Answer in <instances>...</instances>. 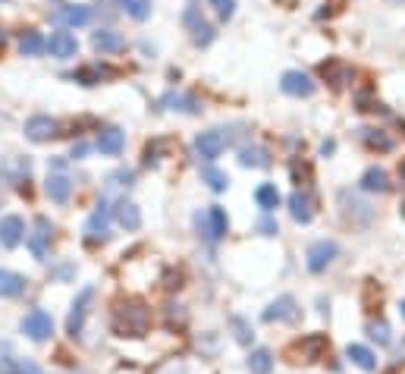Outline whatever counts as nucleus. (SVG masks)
Segmentation results:
<instances>
[{"label":"nucleus","instance_id":"nucleus-1","mask_svg":"<svg viewBox=\"0 0 405 374\" xmlns=\"http://www.w3.org/2000/svg\"><path fill=\"white\" fill-rule=\"evenodd\" d=\"M148 324H151V312L138 299L120 302L117 312H113V330L120 337H142L148 334Z\"/></svg>","mask_w":405,"mask_h":374},{"label":"nucleus","instance_id":"nucleus-2","mask_svg":"<svg viewBox=\"0 0 405 374\" xmlns=\"http://www.w3.org/2000/svg\"><path fill=\"white\" fill-rule=\"evenodd\" d=\"M22 334L35 343L50 340V334H54V318H50L48 312H41V308H35V312H28L26 318H22Z\"/></svg>","mask_w":405,"mask_h":374},{"label":"nucleus","instance_id":"nucleus-3","mask_svg":"<svg viewBox=\"0 0 405 374\" xmlns=\"http://www.w3.org/2000/svg\"><path fill=\"white\" fill-rule=\"evenodd\" d=\"M195 224H198V230H205V239L207 242H217L220 236H227L229 230V220H227V211L223 208H207V214H198L195 217Z\"/></svg>","mask_w":405,"mask_h":374},{"label":"nucleus","instance_id":"nucleus-4","mask_svg":"<svg viewBox=\"0 0 405 374\" xmlns=\"http://www.w3.org/2000/svg\"><path fill=\"white\" fill-rule=\"evenodd\" d=\"M227 145H229V136L223 130H207V132H198V139H195V154L211 163L214 157L223 154Z\"/></svg>","mask_w":405,"mask_h":374},{"label":"nucleus","instance_id":"nucleus-5","mask_svg":"<svg viewBox=\"0 0 405 374\" xmlns=\"http://www.w3.org/2000/svg\"><path fill=\"white\" fill-rule=\"evenodd\" d=\"M91 299H95V286H85L82 293L76 296V302H73V312H69V318H66V334L69 337H79V334H82L85 318H88Z\"/></svg>","mask_w":405,"mask_h":374},{"label":"nucleus","instance_id":"nucleus-6","mask_svg":"<svg viewBox=\"0 0 405 374\" xmlns=\"http://www.w3.org/2000/svg\"><path fill=\"white\" fill-rule=\"evenodd\" d=\"M339 255V245L333 242V239H317L314 245L308 249V271H314V274H321V271H327V265H333V258Z\"/></svg>","mask_w":405,"mask_h":374},{"label":"nucleus","instance_id":"nucleus-7","mask_svg":"<svg viewBox=\"0 0 405 374\" xmlns=\"http://www.w3.org/2000/svg\"><path fill=\"white\" fill-rule=\"evenodd\" d=\"M182 22H186V28L192 32V41L198 44V48H205V44H211V41H214V28H211V22H207L205 16H201L195 7H189V10H186Z\"/></svg>","mask_w":405,"mask_h":374},{"label":"nucleus","instance_id":"nucleus-8","mask_svg":"<svg viewBox=\"0 0 405 374\" xmlns=\"http://www.w3.org/2000/svg\"><path fill=\"white\" fill-rule=\"evenodd\" d=\"M44 51L50 57H57V60H69V57H76L79 41H76V35H69V32H54L44 41Z\"/></svg>","mask_w":405,"mask_h":374},{"label":"nucleus","instance_id":"nucleus-9","mask_svg":"<svg viewBox=\"0 0 405 374\" xmlns=\"http://www.w3.org/2000/svg\"><path fill=\"white\" fill-rule=\"evenodd\" d=\"M289 214H292L296 224H311V217H314V198H311L308 189H296L289 195Z\"/></svg>","mask_w":405,"mask_h":374},{"label":"nucleus","instance_id":"nucleus-10","mask_svg":"<svg viewBox=\"0 0 405 374\" xmlns=\"http://www.w3.org/2000/svg\"><path fill=\"white\" fill-rule=\"evenodd\" d=\"M280 89L292 98H308V95H314V82L305 73H299V69H289V73H283Z\"/></svg>","mask_w":405,"mask_h":374},{"label":"nucleus","instance_id":"nucleus-11","mask_svg":"<svg viewBox=\"0 0 405 374\" xmlns=\"http://www.w3.org/2000/svg\"><path fill=\"white\" fill-rule=\"evenodd\" d=\"M264 321H286V324H292V321H299V302L292 296H280L270 308H264Z\"/></svg>","mask_w":405,"mask_h":374},{"label":"nucleus","instance_id":"nucleus-12","mask_svg":"<svg viewBox=\"0 0 405 374\" xmlns=\"http://www.w3.org/2000/svg\"><path fill=\"white\" fill-rule=\"evenodd\" d=\"M22 236H26V224H22V217L7 214V217L0 220V245H3V249H16V245L22 242Z\"/></svg>","mask_w":405,"mask_h":374},{"label":"nucleus","instance_id":"nucleus-13","mask_svg":"<svg viewBox=\"0 0 405 374\" xmlns=\"http://www.w3.org/2000/svg\"><path fill=\"white\" fill-rule=\"evenodd\" d=\"M50 233H54V226H50L48 217H35V233L28 236V249H32L35 258H44V255H48Z\"/></svg>","mask_w":405,"mask_h":374},{"label":"nucleus","instance_id":"nucleus-14","mask_svg":"<svg viewBox=\"0 0 405 374\" xmlns=\"http://www.w3.org/2000/svg\"><path fill=\"white\" fill-rule=\"evenodd\" d=\"M54 136H57V120H50V116H32L26 123V139H32V142H50Z\"/></svg>","mask_w":405,"mask_h":374},{"label":"nucleus","instance_id":"nucleus-15","mask_svg":"<svg viewBox=\"0 0 405 374\" xmlns=\"http://www.w3.org/2000/svg\"><path fill=\"white\" fill-rule=\"evenodd\" d=\"M91 44H95V51H101V54H120V51L126 48V38L120 32H110V28H97V32L91 35Z\"/></svg>","mask_w":405,"mask_h":374},{"label":"nucleus","instance_id":"nucleus-16","mask_svg":"<svg viewBox=\"0 0 405 374\" xmlns=\"http://www.w3.org/2000/svg\"><path fill=\"white\" fill-rule=\"evenodd\" d=\"M126 145V132L117 130V126H107V130L97 132V148H101V154H120Z\"/></svg>","mask_w":405,"mask_h":374},{"label":"nucleus","instance_id":"nucleus-17","mask_svg":"<svg viewBox=\"0 0 405 374\" xmlns=\"http://www.w3.org/2000/svg\"><path fill=\"white\" fill-rule=\"evenodd\" d=\"M44 192H48V198L50 202H57V204H63V202H69V192H73V183H69L63 173H50L48 177V186H44Z\"/></svg>","mask_w":405,"mask_h":374},{"label":"nucleus","instance_id":"nucleus-18","mask_svg":"<svg viewBox=\"0 0 405 374\" xmlns=\"http://www.w3.org/2000/svg\"><path fill=\"white\" fill-rule=\"evenodd\" d=\"M26 293V277L22 274H13V271H3L0 267V296L7 299H16V296Z\"/></svg>","mask_w":405,"mask_h":374},{"label":"nucleus","instance_id":"nucleus-19","mask_svg":"<svg viewBox=\"0 0 405 374\" xmlns=\"http://www.w3.org/2000/svg\"><path fill=\"white\" fill-rule=\"evenodd\" d=\"M361 189L364 192H386L390 189V179H386L384 167H368L361 177Z\"/></svg>","mask_w":405,"mask_h":374},{"label":"nucleus","instance_id":"nucleus-20","mask_svg":"<svg viewBox=\"0 0 405 374\" xmlns=\"http://www.w3.org/2000/svg\"><path fill=\"white\" fill-rule=\"evenodd\" d=\"M117 220L120 226H126V230H138L142 226V211H138L135 202H120L117 204Z\"/></svg>","mask_w":405,"mask_h":374},{"label":"nucleus","instance_id":"nucleus-21","mask_svg":"<svg viewBox=\"0 0 405 374\" xmlns=\"http://www.w3.org/2000/svg\"><path fill=\"white\" fill-rule=\"evenodd\" d=\"M323 349H327V337H323V334H311V337H305V340L299 343L296 353H302L305 362H314V359H321Z\"/></svg>","mask_w":405,"mask_h":374},{"label":"nucleus","instance_id":"nucleus-22","mask_svg":"<svg viewBox=\"0 0 405 374\" xmlns=\"http://www.w3.org/2000/svg\"><path fill=\"white\" fill-rule=\"evenodd\" d=\"M107 220H110L107 202H101V204H97V211L88 217V226H85V230H88V236L91 239H97V236L104 239V236H107Z\"/></svg>","mask_w":405,"mask_h":374},{"label":"nucleus","instance_id":"nucleus-23","mask_svg":"<svg viewBox=\"0 0 405 374\" xmlns=\"http://www.w3.org/2000/svg\"><path fill=\"white\" fill-rule=\"evenodd\" d=\"M57 22H66V26H85L91 19V10L88 7H60L54 13Z\"/></svg>","mask_w":405,"mask_h":374},{"label":"nucleus","instance_id":"nucleus-24","mask_svg":"<svg viewBox=\"0 0 405 374\" xmlns=\"http://www.w3.org/2000/svg\"><path fill=\"white\" fill-rule=\"evenodd\" d=\"M321 75L330 82V85H333V89H343L346 82H349V75H352V73L343 66V63L330 60V63H323V66H321Z\"/></svg>","mask_w":405,"mask_h":374},{"label":"nucleus","instance_id":"nucleus-25","mask_svg":"<svg viewBox=\"0 0 405 374\" xmlns=\"http://www.w3.org/2000/svg\"><path fill=\"white\" fill-rule=\"evenodd\" d=\"M346 355H349L352 362H355L361 371H374L377 368V359H374V353L368 346H358V343H352L349 349H346Z\"/></svg>","mask_w":405,"mask_h":374},{"label":"nucleus","instance_id":"nucleus-26","mask_svg":"<svg viewBox=\"0 0 405 374\" xmlns=\"http://www.w3.org/2000/svg\"><path fill=\"white\" fill-rule=\"evenodd\" d=\"M164 107H170V110H186V114H198V101L195 98H189V95H179V91H170V95H164Z\"/></svg>","mask_w":405,"mask_h":374},{"label":"nucleus","instance_id":"nucleus-27","mask_svg":"<svg viewBox=\"0 0 405 374\" xmlns=\"http://www.w3.org/2000/svg\"><path fill=\"white\" fill-rule=\"evenodd\" d=\"M41 51H44V41L35 28H28V32L19 35V54L22 57H35V54H41Z\"/></svg>","mask_w":405,"mask_h":374},{"label":"nucleus","instance_id":"nucleus-28","mask_svg":"<svg viewBox=\"0 0 405 374\" xmlns=\"http://www.w3.org/2000/svg\"><path fill=\"white\" fill-rule=\"evenodd\" d=\"M248 368H252V374L274 371V355H270V349H254V353L248 355Z\"/></svg>","mask_w":405,"mask_h":374},{"label":"nucleus","instance_id":"nucleus-29","mask_svg":"<svg viewBox=\"0 0 405 374\" xmlns=\"http://www.w3.org/2000/svg\"><path fill=\"white\" fill-rule=\"evenodd\" d=\"M201 179H205V183L211 186L214 192H223V189H227V186H229L227 173H223V170H217L214 163H205V167H201Z\"/></svg>","mask_w":405,"mask_h":374},{"label":"nucleus","instance_id":"nucleus-30","mask_svg":"<svg viewBox=\"0 0 405 374\" xmlns=\"http://www.w3.org/2000/svg\"><path fill=\"white\" fill-rule=\"evenodd\" d=\"M254 202L261 204L264 211H274L276 204H280V192H276V186L264 183V186H258V192H254Z\"/></svg>","mask_w":405,"mask_h":374},{"label":"nucleus","instance_id":"nucleus-31","mask_svg":"<svg viewBox=\"0 0 405 374\" xmlns=\"http://www.w3.org/2000/svg\"><path fill=\"white\" fill-rule=\"evenodd\" d=\"M239 163L242 167H267L270 154L264 148H242L239 151Z\"/></svg>","mask_w":405,"mask_h":374},{"label":"nucleus","instance_id":"nucleus-32","mask_svg":"<svg viewBox=\"0 0 405 374\" xmlns=\"http://www.w3.org/2000/svg\"><path fill=\"white\" fill-rule=\"evenodd\" d=\"M104 75H110V69H104V66H85V69H79V73H73L69 79H73V82H82V85H97Z\"/></svg>","mask_w":405,"mask_h":374},{"label":"nucleus","instance_id":"nucleus-33","mask_svg":"<svg viewBox=\"0 0 405 374\" xmlns=\"http://www.w3.org/2000/svg\"><path fill=\"white\" fill-rule=\"evenodd\" d=\"M361 142L368 145V148H377V151L393 148V139H386L384 132H377V130H361Z\"/></svg>","mask_w":405,"mask_h":374},{"label":"nucleus","instance_id":"nucleus-34","mask_svg":"<svg viewBox=\"0 0 405 374\" xmlns=\"http://www.w3.org/2000/svg\"><path fill=\"white\" fill-rule=\"evenodd\" d=\"M120 7H126V13H129L132 19H148V13H151V3H148V0H120Z\"/></svg>","mask_w":405,"mask_h":374},{"label":"nucleus","instance_id":"nucleus-35","mask_svg":"<svg viewBox=\"0 0 405 374\" xmlns=\"http://www.w3.org/2000/svg\"><path fill=\"white\" fill-rule=\"evenodd\" d=\"M368 334H371V340H377L380 346H386V343H390V324H386V321H371V324H368Z\"/></svg>","mask_w":405,"mask_h":374},{"label":"nucleus","instance_id":"nucleus-36","mask_svg":"<svg viewBox=\"0 0 405 374\" xmlns=\"http://www.w3.org/2000/svg\"><path fill=\"white\" fill-rule=\"evenodd\" d=\"M214 10H217L220 19H229V16L236 13V0H211Z\"/></svg>","mask_w":405,"mask_h":374},{"label":"nucleus","instance_id":"nucleus-37","mask_svg":"<svg viewBox=\"0 0 405 374\" xmlns=\"http://www.w3.org/2000/svg\"><path fill=\"white\" fill-rule=\"evenodd\" d=\"M233 327H236V340H239V343H252V330H248L245 321L233 318Z\"/></svg>","mask_w":405,"mask_h":374},{"label":"nucleus","instance_id":"nucleus-38","mask_svg":"<svg viewBox=\"0 0 405 374\" xmlns=\"http://www.w3.org/2000/svg\"><path fill=\"white\" fill-rule=\"evenodd\" d=\"M0 374H19V362L13 355H3L0 359Z\"/></svg>","mask_w":405,"mask_h":374},{"label":"nucleus","instance_id":"nucleus-39","mask_svg":"<svg viewBox=\"0 0 405 374\" xmlns=\"http://www.w3.org/2000/svg\"><path fill=\"white\" fill-rule=\"evenodd\" d=\"M19 374H44V371L38 368V362H32V359H19Z\"/></svg>","mask_w":405,"mask_h":374},{"label":"nucleus","instance_id":"nucleus-40","mask_svg":"<svg viewBox=\"0 0 405 374\" xmlns=\"http://www.w3.org/2000/svg\"><path fill=\"white\" fill-rule=\"evenodd\" d=\"M258 230H261L264 236H274V233H276V224H274L270 217H261V220H258Z\"/></svg>","mask_w":405,"mask_h":374},{"label":"nucleus","instance_id":"nucleus-41","mask_svg":"<svg viewBox=\"0 0 405 374\" xmlns=\"http://www.w3.org/2000/svg\"><path fill=\"white\" fill-rule=\"evenodd\" d=\"M3 44H7V32L0 28V54H3Z\"/></svg>","mask_w":405,"mask_h":374},{"label":"nucleus","instance_id":"nucleus-42","mask_svg":"<svg viewBox=\"0 0 405 374\" xmlns=\"http://www.w3.org/2000/svg\"><path fill=\"white\" fill-rule=\"evenodd\" d=\"M399 173H402V179H405V163H402V170H399Z\"/></svg>","mask_w":405,"mask_h":374},{"label":"nucleus","instance_id":"nucleus-43","mask_svg":"<svg viewBox=\"0 0 405 374\" xmlns=\"http://www.w3.org/2000/svg\"><path fill=\"white\" fill-rule=\"evenodd\" d=\"M402 318H405V302H402Z\"/></svg>","mask_w":405,"mask_h":374},{"label":"nucleus","instance_id":"nucleus-44","mask_svg":"<svg viewBox=\"0 0 405 374\" xmlns=\"http://www.w3.org/2000/svg\"><path fill=\"white\" fill-rule=\"evenodd\" d=\"M390 3H402V0H390Z\"/></svg>","mask_w":405,"mask_h":374}]
</instances>
